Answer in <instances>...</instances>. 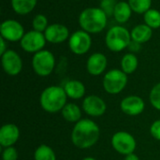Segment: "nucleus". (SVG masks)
<instances>
[{
    "instance_id": "nucleus-1",
    "label": "nucleus",
    "mask_w": 160,
    "mask_h": 160,
    "mask_svg": "<svg viewBox=\"0 0 160 160\" xmlns=\"http://www.w3.org/2000/svg\"><path fill=\"white\" fill-rule=\"evenodd\" d=\"M100 130L97 123L91 119H81L71 131V142L79 149H88L94 146L99 139Z\"/></svg>"
},
{
    "instance_id": "nucleus-2",
    "label": "nucleus",
    "mask_w": 160,
    "mask_h": 160,
    "mask_svg": "<svg viewBox=\"0 0 160 160\" xmlns=\"http://www.w3.org/2000/svg\"><path fill=\"white\" fill-rule=\"evenodd\" d=\"M108 16L98 7H89L82 10L79 15L78 22L81 29L89 34L101 33L108 22Z\"/></svg>"
},
{
    "instance_id": "nucleus-3",
    "label": "nucleus",
    "mask_w": 160,
    "mask_h": 160,
    "mask_svg": "<svg viewBox=\"0 0 160 160\" xmlns=\"http://www.w3.org/2000/svg\"><path fill=\"white\" fill-rule=\"evenodd\" d=\"M68 96L64 87L52 85L46 87L40 94L39 103L41 108L50 113L61 112L67 104Z\"/></svg>"
},
{
    "instance_id": "nucleus-4",
    "label": "nucleus",
    "mask_w": 160,
    "mask_h": 160,
    "mask_svg": "<svg viewBox=\"0 0 160 160\" xmlns=\"http://www.w3.org/2000/svg\"><path fill=\"white\" fill-rule=\"evenodd\" d=\"M131 40L130 31L121 24L111 27L105 36V44L113 52H119L128 49Z\"/></svg>"
},
{
    "instance_id": "nucleus-5",
    "label": "nucleus",
    "mask_w": 160,
    "mask_h": 160,
    "mask_svg": "<svg viewBox=\"0 0 160 160\" xmlns=\"http://www.w3.org/2000/svg\"><path fill=\"white\" fill-rule=\"evenodd\" d=\"M32 68L34 72L40 77L51 75L55 68V57L48 50H42L33 55Z\"/></svg>"
},
{
    "instance_id": "nucleus-6",
    "label": "nucleus",
    "mask_w": 160,
    "mask_h": 160,
    "mask_svg": "<svg viewBox=\"0 0 160 160\" xmlns=\"http://www.w3.org/2000/svg\"><path fill=\"white\" fill-rule=\"evenodd\" d=\"M128 75L118 68H113L105 73L103 77V88L110 95H118L128 84Z\"/></svg>"
},
{
    "instance_id": "nucleus-7",
    "label": "nucleus",
    "mask_w": 160,
    "mask_h": 160,
    "mask_svg": "<svg viewBox=\"0 0 160 160\" xmlns=\"http://www.w3.org/2000/svg\"><path fill=\"white\" fill-rule=\"evenodd\" d=\"M68 41L70 52L76 55H83L87 53L92 47L91 34L83 31L82 29L70 34Z\"/></svg>"
},
{
    "instance_id": "nucleus-8",
    "label": "nucleus",
    "mask_w": 160,
    "mask_h": 160,
    "mask_svg": "<svg viewBox=\"0 0 160 160\" xmlns=\"http://www.w3.org/2000/svg\"><path fill=\"white\" fill-rule=\"evenodd\" d=\"M47 43L44 33L38 32L36 30H31L25 32L24 36L20 41L21 48L28 53H37L39 51L44 50Z\"/></svg>"
},
{
    "instance_id": "nucleus-9",
    "label": "nucleus",
    "mask_w": 160,
    "mask_h": 160,
    "mask_svg": "<svg viewBox=\"0 0 160 160\" xmlns=\"http://www.w3.org/2000/svg\"><path fill=\"white\" fill-rule=\"evenodd\" d=\"M112 146L117 153L128 156L134 153L137 142L130 133L127 131H118L112 137Z\"/></svg>"
},
{
    "instance_id": "nucleus-10",
    "label": "nucleus",
    "mask_w": 160,
    "mask_h": 160,
    "mask_svg": "<svg viewBox=\"0 0 160 160\" xmlns=\"http://www.w3.org/2000/svg\"><path fill=\"white\" fill-rule=\"evenodd\" d=\"M24 34L23 25L17 20L8 19L3 21L0 25V37L8 42H20Z\"/></svg>"
},
{
    "instance_id": "nucleus-11",
    "label": "nucleus",
    "mask_w": 160,
    "mask_h": 160,
    "mask_svg": "<svg viewBox=\"0 0 160 160\" xmlns=\"http://www.w3.org/2000/svg\"><path fill=\"white\" fill-rule=\"evenodd\" d=\"M1 65L5 73L9 76H17L22 69V60L20 54L10 49L1 55Z\"/></svg>"
},
{
    "instance_id": "nucleus-12",
    "label": "nucleus",
    "mask_w": 160,
    "mask_h": 160,
    "mask_svg": "<svg viewBox=\"0 0 160 160\" xmlns=\"http://www.w3.org/2000/svg\"><path fill=\"white\" fill-rule=\"evenodd\" d=\"M82 110L89 116L99 117L105 113L107 104L100 97L90 95L82 100Z\"/></svg>"
},
{
    "instance_id": "nucleus-13",
    "label": "nucleus",
    "mask_w": 160,
    "mask_h": 160,
    "mask_svg": "<svg viewBox=\"0 0 160 160\" xmlns=\"http://www.w3.org/2000/svg\"><path fill=\"white\" fill-rule=\"evenodd\" d=\"M45 38L47 42L52 44H60L68 40L70 34L68 28L62 23H52L49 24L44 32Z\"/></svg>"
},
{
    "instance_id": "nucleus-14",
    "label": "nucleus",
    "mask_w": 160,
    "mask_h": 160,
    "mask_svg": "<svg viewBox=\"0 0 160 160\" xmlns=\"http://www.w3.org/2000/svg\"><path fill=\"white\" fill-rule=\"evenodd\" d=\"M122 112L129 116L140 115L145 108L143 99L138 96H128L124 98L120 103Z\"/></svg>"
},
{
    "instance_id": "nucleus-15",
    "label": "nucleus",
    "mask_w": 160,
    "mask_h": 160,
    "mask_svg": "<svg viewBox=\"0 0 160 160\" xmlns=\"http://www.w3.org/2000/svg\"><path fill=\"white\" fill-rule=\"evenodd\" d=\"M108 59L102 52L92 53L86 61V70L92 76H99L106 70Z\"/></svg>"
},
{
    "instance_id": "nucleus-16",
    "label": "nucleus",
    "mask_w": 160,
    "mask_h": 160,
    "mask_svg": "<svg viewBox=\"0 0 160 160\" xmlns=\"http://www.w3.org/2000/svg\"><path fill=\"white\" fill-rule=\"evenodd\" d=\"M20 138L19 128L11 123L3 125L0 128V145L2 148L13 146Z\"/></svg>"
},
{
    "instance_id": "nucleus-17",
    "label": "nucleus",
    "mask_w": 160,
    "mask_h": 160,
    "mask_svg": "<svg viewBox=\"0 0 160 160\" xmlns=\"http://www.w3.org/2000/svg\"><path fill=\"white\" fill-rule=\"evenodd\" d=\"M131 39L138 43L143 44L148 42L153 36V29L145 23H140L135 25L131 31Z\"/></svg>"
},
{
    "instance_id": "nucleus-18",
    "label": "nucleus",
    "mask_w": 160,
    "mask_h": 160,
    "mask_svg": "<svg viewBox=\"0 0 160 160\" xmlns=\"http://www.w3.org/2000/svg\"><path fill=\"white\" fill-rule=\"evenodd\" d=\"M132 12L133 10L128 1H120L116 3L112 17L116 22L122 25L129 21V19L131 18Z\"/></svg>"
},
{
    "instance_id": "nucleus-19",
    "label": "nucleus",
    "mask_w": 160,
    "mask_h": 160,
    "mask_svg": "<svg viewBox=\"0 0 160 160\" xmlns=\"http://www.w3.org/2000/svg\"><path fill=\"white\" fill-rule=\"evenodd\" d=\"M64 90L68 96V98L72 99H80L82 98L85 95V86L84 84L78 80H70L68 81L63 86Z\"/></svg>"
},
{
    "instance_id": "nucleus-20",
    "label": "nucleus",
    "mask_w": 160,
    "mask_h": 160,
    "mask_svg": "<svg viewBox=\"0 0 160 160\" xmlns=\"http://www.w3.org/2000/svg\"><path fill=\"white\" fill-rule=\"evenodd\" d=\"M38 4V0H10L12 10L18 15H27L31 13Z\"/></svg>"
},
{
    "instance_id": "nucleus-21",
    "label": "nucleus",
    "mask_w": 160,
    "mask_h": 160,
    "mask_svg": "<svg viewBox=\"0 0 160 160\" xmlns=\"http://www.w3.org/2000/svg\"><path fill=\"white\" fill-rule=\"evenodd\" d=\"M63 118L69 123H77L82 119V110L75 103H67L61 111Z\"/></svg>"
},
{
    "instance_id": "nucleus-22",
    "label": "nucleus",
    "mask_w": 160,
    "mask_h": 160,
    "mask_svg": "<svg viewBox=\"0 0 160 160\" xmlns=\"http://www.w3.org/2000/svg\"><path fill=\"white\" fill-rule=\"evenodd\" d=\"M120 65H121V69L127 75H129L137 70L139 66V60L135 53L128 52L123 55Z\"/></svg>"
},
{
    "instance_id": "nucleus-23",
    "label": "nucleus",
    "mask_w": 160,
    "mask_h": 160,
    "mask_svg": "<svg viewBox=\"0 0 160 160\" xmlns=\"http://www.w3.org/2000/svg\"><path fill=\"white\" fill-rule=\"evenodd\" d=\"M34 160H56V155L52 147L41 144L35 150Z\"/></svg>"
},
{
    "instance_id": "nucleus-24",
    "label": "nucleus",
    "mask_w": 160,
    "mask_h": 160,
    "mask_svg": "<svg viewBox=\"0 0 160 160\" xmlns=\"http://www.w3.org/2000/svg\"><path fill=\"white\" fill-rule=\"evenodd\" d=\"M144 23L154 29L160 27V11L156 8H150L143 14Z\"/></svg>"
},
{
    "instance_id": "nucleus-25",
    "label": "nucleus",
    "mask_w": 160,
    "mask_h": 160,
    "mask_svg": "<svg viewBox=\"0 0 160 160\" xmlns=\"http://www.w3.org/2000/svg\"><path fill=\"white\" fill-rule=\"evenodd\" d=\"M133 12L137 14H144L152 6V0H128Z\"/></svg>"
},
{
    "instance_id": "nucleus-26",
    "label": "nucleus",
    "mask_w": 160,
    "mask_h": 160,
    "mask_svg": "<svg viewBox=\"0 0 160 160\" xmlns=\"http://www.w3.org/2000/svg\"><path fill=\"white\" fill-rule=\"evenodd\" d=\"M48 26H49L48 19H47V17L44 14L38 13V14H36L34 16V18L32 20V27H33V30H36L38 32L44 33Z\"/></svg>"
},
{
    "instance_id": "nucleus-27",
    "label": "nucleus",
    "mask_w": 160,
    "mask_h": 160,
    "mask_svg": "<svg viewBox=\"0 0 160 160\" xmlns=\"http://www.w3.org/2000/svg\"><path fill=\"white\" fill-rule=\"evenodd\" d=\"M149 99L152 106L156 110L160 111V82L154 85V87L152 88L149 95Z\"/></svg>"
},
{
    "instance_id": "nucleus-28",
    "label": "nucleus",
    "mask_w": 160,
    "mask_h": 160,
    "mask_svg": "<svg viewBox=\"0 0 160 160\" xmlns=\"http://www.w3.org/2000/svg\"><path fill=\"white\" fill-rule=\"evenodd\" d=\"M116 3L117 2L115 0H101L99 4V8L106 13L108 17H112L113 16Z\"/></svg>"
},
{
    "instance_id": "nucleus-29",
    "label": "nucleus",
    "mask_w": 160,
    "mask_h": 160,
    "mask_svg": "<svg viewBox=\"0 0 160 160\" xmlns=\"http://www.w3.org/2000/svg\"><path fill=\"white\" fill-rule=\"evenodd\" d=\"M18 159V152L16 148L13 146L4 148L2 152V160H17Z\"/></svg>"
},
{
    "instance_id": "nucleus-30",
    "label": "nucleus",
    "mask_w": 160,
    "mask_h": 160,
    "mask_svg": "<svg viewBox=\"0 0 160 160\" xmlns=\"http://www.w3.org/2000/svg\"><path fill=\"white\" fill-rule=\"evenodd\" d=\"M150 133L154 139L160 142V119L156 120L150 127Z\"/></svg>"
},
{
    "instance_id": "nucleus-31",
    "label": "nucleus",
    "mask_w": 160,
    "mask_h": 160,
    "mask_svg": "<svg viewBox=\"0 0 160 160\" xmlns=\"http://www.w3.org/2000/svg\"><path fill=\"white\" fill-rule=\"evenodd\" d=\"M128 49L130 51V52L136 53V52H139L141 51V49H142V44H141V43H138V42H136V41L131 40V42H130V44H129V46H128Z\"/></svg>"
},
{
    "instance_id": "nucleus-32",
    "label": "nucleus",
    "mask_w": 160,
    "mask_h": 160,
    "mask_svg": "<svg viewBox=\"0 0 160 160\" xmlns=\"http://www.w3.org/2000/svg\"><path fill=\"white\" fill-rule=\"evenodd\" d=\"M7 43H8V41L0 37V55H2L4 52H6L8 50Z\"/></svg>"
},
{
    "instance_id": "nucleus-33",
    "label": "nucleus",
    "mask_w": 160,
    "mask_h": 160,
    "mask_svg": "<svg viewBox=\"0 0 160 160\" xmlns=\"http://www.w3.org/2000/svg\"><path fill=\"white\" fill-rule=\"evenodd\" d=\"M125 160H141L139 158V157L137 155H135L134 153L133 154H130V155H128L126 156Z\"/></svg>"
},
{
    "instance_id": "nucleus-34",
    "label": "nucleus",
    "mask_w": 160,
    "mask_h": 160,
    "mask_svg": "<svg viewBox=\"0 0 160 160\" xmlns=\"http://www.w3.org/2000/svg\"><path fill=\"white\" fill-rule=\"evenodd\" d=\"M82 160H97L95 158H92V157H87V158H84Z\"/></svg>"
},
{
    "instance_id": "nucleus-35",
    "label": "nucleus",
    "mask_w": 160,
    "mask_h": 160,
    "mask_svg": "<svg viewBox=\"0 0 160 160\" xmlns=\"http://www.w3.org/2000/svg\"><path fill=\"white\" fill-rule=\"evenodd\" d=\"M77 1H80V0H77Z\"/></svg>"
}]
</instances>
